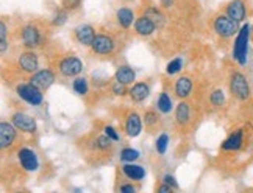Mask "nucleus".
Here are the masks:
<instances>
[{
  "label": "nucleus",
  "mask_w": 253,
  "mask_h": 193,
  "mask_svg": "<svg viewBox=\"0 0 253 193\" xmlns=\"http://www.w3.org/2000/svg\"><path fill=\"white\" fill-rule=\"evenodd\" d=\"M116 17H118V22L122 28H130L133 21H134V14L130 8H121L116 13Z\"/></svg>",
  "instance_id": "obj_22"
},
{
  "label": "nucleus",
  "mask_w": 253,
  "mask_h": 193,
  "mask_svg": "<svg viewBox=\"0 0 253 193\" xmlns=\"http://www.w3.org/2000/svg\"><path fill=\"white\" fill-rule=\"evenodd\" d=\"M16 92L24 101L30 103L33 106H40L42 103V100H44L41 89L36 88V86H33L32 83L30 84H19L16 88Z\"/></svg>",
  "instance_id": "obj_4"
},
{
  "label": "nucleus",
  "mask_w": 253,
  "mask_h": 193,
  "mask_svg": "<svg viewBox=\"0 0 253 193\" xmlns=\"http://www.w3.org/2000/svg\"><path fill=\"white\" fill-rule=\"evenodd\" d=\"M19 67L27 73L38 72V67H40L38 55L35 52H24L21 56H19Z\"/></svg>",
  "instance_id": "obj_10"
},
{
  "label": "nucleus",
  "mask_w": 253,
  "mask_h": 193,
  "mask_svg": "<svg viewBox=\"0 0 253 193\" xmlns=\"http://www.w3.org/2000/svg\"><path fill=\"white\" fill-rule=\"evenodd\" d=\"M72 89L79 94V95H86L89 91V86H87V80L84 78H75L72 83Z\"/></svg>",
  "instance_id": "obj_25"
},
{
  "label": "nucleus",
  "mask_w": 253,
  "mask_h": 193,
  "mask_svg": "<svg viewBox=\"0 0 253 193\" xmlns=\"http://www.w3.org/2000/svg\"><path fill=\"white\" fill-rule=\"evenodd\" d=\"M138 158H139V151L138 150L124 148L121 151V161H124V162H134Z\"/></svg>",
  "instance_id": "obj_26"
},
{
  "label": "nucleus",
  "mask_w": 253,
  "mask_h": 193,
  "mask_svg": "<svg viewBox=\"0 0 253 193\" xmlns=\"http://www.w3.org/2000/svg\"><path fill=\"white\" fill-rule=\"evenodd\" d=\"M122 193H134L136 192V189L133 187V186H130V184H125V186H121V189H119Z\"/></svg>",
  "instance_id": "obj_38"
},
{
  "label": "nucleus",
  "mask_w": 253,
  "mask_h": 193,
  "mask_svg": "<svg viewBox=\"0 0 253 193\" xmlns=\"http://www.w3.org/2000/svg\"><path fill=\"white\" fill-rule=\"evenodd\" d=\"M249 36H250V27L246 24L239 28L235 45H233V58L244 65L247 63V53H249Z\"/></svg>",
  "instance_id": "obj_1"
},
{
  "label": "nucleus",
  "mask_w": 253,
  "mask_h": 193,
  "mask_svg": "<svg viewBox=\"0 0 253 193\" xmlns=\"http://www.w3.org/2000/svg\"><path fill=\"white\" fill-rule=\"evenodd\" d=\"M16 127L14 123L2 122L0 123V147L3 150L9 148L16 140Z\"/></svg>",
  "instance_id": "obj_9"
},
{
  "label": "nucleus",
  "mask_w": 253,
  "mask_h": 193,
  "mask_svg": "<svg viewBox=\"0 0 253 193\" xmlns=\"http://www.w3.org/2000/svg\"><path fill=\"white\" fill-rule=\"evenodd\" d=\"M17 159L25 171H36L40 168V161H38L36 153L30 148H21L17 153Z\"/></svg>",
  "instance_id": "obj_6"
},
{
  "label": "nucleus",
  "mask_w": 253,
  "mask_h": 193,
  "mask_svg": "<svg viewBox=\"0 0 253 193\" xmlns=\"http://www.w3.org/2000/svg\"><path fill=\"white\" fill-rule=\"evenodd\" d=\"M158 192H160V193H170V192H172V187H170L169 184H166V182H164L163 186L158 187Z\"/></svg>",
  "instance_id": "obj_39"
},
{
  "label": "nucleus",
  "mask_w": 253,
  "mask_h": 193,
  "mask_svg": "<svg viewBox=\"0 0 253 193\" xmlns=\"http://www.w3.org/2000/svg\"><path fill=\"white\" fill-rule=\"evenodd\" d=\"M111 139L106 136H100V137H97V140H95V147L99 148V150H102V151H105V150H110L111 148Z\"/></svg>",
  "instance_id": "obj_30"
},
{
  "label": "nucleus",
  "mask_w": 253,
  "mask_h": 193,
  "mask_svg": "<svg viewBox=\"0 0 253 193\" xmlns=\"http://www.w3.org/2000/svg\"><path fill=\"white\" fill-rule=\"evenodd\" d=\"M66 21H67V13L64 11V9H58L53 16V19H52V24L60 27V25H64Z\"/></svg>",
  "instance_id": "obj_31"
},
{
  "label": "nucleus",
  "mask_w": 253,
  "mask_h": 193,
  "mask_svg": "<svg viewBox=\"0 0 253 193\" xmlns=\"http://www.w3.org/2000/svg\"><path fill=\"white\" fill-rule=\"evenodd\" d=\"M82 5V0H63V6L66 9H77Z\"/></svg>",
  "instance_id": "obj_35"
},
{
  "label": "nucleus",
  "mask_w": 253,
  "mask_h": 193,
  "mask_svg": "<svg viewBox=\"0 0 253 193\" xmlns=\"http://www.w3.org/2000/svg\"><path fill=\"white\" fill-rule=\"evenodd\" d=\"M230 91L233 96L241 101H246L250 98V86L246 78V75H242L241 72H235L230 78Z\"/></svg>",
  "instance_id": "obj_2"
},
{
  "label": "nucleus",
  "mask_w": 253,
  "mask_h": 193,
  "mask_svg": "<svg viewBox=\"0 0 253 193\" xmlns=\"http://www.w3.org/2000/svg\"><path fill=\"white\" fill-rule=\"evenodd\" d=\"M122 171H124V175L131 181H141L145 178V170L141 165H136L133 162H126L122 167Z\"/></svg>",
  "instance_id": "obj_18"
},
{
  "label": "nucleus",
  "mask_w": 253,
  "mask_h": 193,
  "mask_svg": "<svg viewBox=\"0 0 253 193\" xmlns=\"http://www.w3.org/2000/svg\"><path fill=\"white\" fill-rule=\"evenodd\" d=\"M150 94V88L145 83H136L133 88L130 89V96H131V100L133 101H144L145 98L149 96Z\"/></svg>",
  "instance_id": "obj_20"
},
{
  "label": "nucleus",
  "mask_w": 253,
  "mask_h": 193,
  "mask_svg": "<svg viewBox=\"0 0 253 193\" xmlns=\"http://www.w3.org/2000/svg\"><path fill=\"white\" fill-rule=\"evenodd\" d=\"M30 83L33 86H36V88H40L41 91H45L55 83V73L52 70H48V69L38 70V72H35L32 75Z\"/></svg>",
  "instance_id": "obj_7"
},
{
  "label": "nucleus",
  "mask_w": 253,
  "mask_h": 193,
  "mask_svg": "<svg viewBox=\"0 0 253 193\" xmlns=\"http://www.w3.org/2000/svg\"><path fill=\"white\" fill-rule=\"evenodd\" d=\"M163 182H166V184H169L172 189H178V182L175 181V178H173L172 175H164Z\"/></svg>",
  "instance_id": "obj_37"
},
{
  "label": "nucleus",
  "mask_w": 253,
  "mask_h": 193,
  "mask_svg": "<svg viewBox=\"0 0 253 193\" xmlns=\"http://www.w3.org/2000/svg\"><path fill=\"white\" fill-rule=\"evenodd\" d=\"M95 36L97 34H95L94 28L91 25H80V27L75 28V37L82 45H89L91 47Z\"/></svg>",
  "instance_id": "obj_17"
},
{
  "label": "nucleus",
  "mask_w": 253,
  "mask_h": 193,
  "mask_svg": "<svg viewBox=\"0 0 253 193\" xmlns=\"http://www.w3.org/2000/svg\"><path fill=\"white\" fill-rule=\"evenodd\" d=\"M144 120H145V125H147V127H153L155 123H158V115L153 111H147L144 114Z\"/></svg>",
  "instance_id": "obj_33"
},
{
  "label": "nucleus",
  "mask_w": 253,
  "mask_h": 193,
  "mask_svg": "<svg viewBox=\"0 0 253 193\" xmlns=\"http://www.w3.org/2000/svg\"><path fill=\"white\" fill-rule=\"evenodd\" d=\"M173 2H175V0H161V6L163 8H169V6L173 5Z\"/></svg>",
  "instance_id": "obj_40"
},
{
  "label": "nucleus",
  "mask_w": 253,
  "mask_h": 193,
  "mask_svg": "<svg viewBox=\"0 0 253 193\" xmlns=\"http://www.w3.org/2000/svg\"><path fill=\"white\" fill-rule=\"evenodd\" d=\"M181 67H183V61H181V58H175V60H172L168 67H166V72L168 75H175V73H178L181 70Z\"/></svg>",
  "instance_id": "obj_28"
},
{
  "label": "nucleus",
  "mask_w": 253,
  "mask_h": 193,
  "mask_svg": "<svg viewBox=\"0 0 253 193\" xmlns=\"http://www.w3.org/2000/svg\"><path fill=\"white\" fill-rule=\"evenodd\" d=\"M105 134L108 136L113 142H118L121 137H119V134H118V131H116L113 127H105Z\"/></svg>",
  "instance_id": "obj_34"
},
{
  "label": "nucleus",
  "mask_w": 253,
  "mask_h": 193,
  "mask_svg": "<svg viewBox=\"0 0 253 193\" xmlns=\"http://www.w3.org/2000/svg\"><path fill=\"white\" fill-rule=\"evenodd\" d=\"M227 14L238 24L244 21L247 16V8L244 0H233V2H230L227 5Z\"/></svg>",
  "instance_id": "obj_13"
},
{
  "label": "nucleus",
  "mask_w": 253,
  "mask_h": 193,
  "mask_svg": "<svg viewBox=\"0 0 253 193\" xmlns=\"http://www.w3.org/2000/svg\"><path fill=\"white\" fill-rule=\"evenodd\" d=\"M125 84H122V83H119V81H116L114 84H113V88H111V91H113V94L114 95H124L125 94V88H124Z\"/></svg>",
  "instance_id": "obj_36"
},
{
  "label": "nucleus",
  "mask_w": 253,
  "mask_h": 193,
  "mask_svg": "<svg viewBox=\"0 0 253 193\" xmlns=\"http://www.w3.org/2000/svg\"><path fill=\"white\" fill-rule=\"evenodd\" d=\"M116 81H119L122 84H131L136 78V73L131 67L128 65H121L118 70H116V75H114Z\"/></svg>",
  "instance_id": "obj_21"
},
{
  "label": "nucleus",
  "mask_w": 253,
  "mask_h": 193,
  "mask_svg": "<svg viewBox=\"0 0 253 193\" xmlns=\"http://www.w3.org/2000/svg\"><path fill=\"white\" fill-rule=\"evenodd\" d=\"M6 24L2 22L0 24V50H2V55L6 52Z\"/></svg>",
  "instance_id": "obj_32"
},
{
  "label": "nucleus",
  "mask_w": 253,
  "mask_h": 193,
  "mask_svg": "<svg viewBox=\"0 0 253 193\" xmlns=\"http://www.w3.org/2000/svg\"><path fill=\"white\" fill-rule=\"evenodd\" d=\"M125 131H126V136L130 137H138L141 131H142V122L141 117L136 112H131L128 115V119L125 122Z\"/></svg>",
  "instance_id": "obj_16"
},
{
  "label": "nucleus",
  "mask_w": 253,
  "mask_h": 193,
  "mask_svg": "<svg viewBox=\"0 0 253 193\" xmlns=\"http://www.w3.org/2000/svg\"><path fill=\"white\" fill-rule=\"evenodd\" d=\"M175 119H177L178 125H186L191 119V108L186 101H181L177 106V111H175Z\"/></svg>",
  "instance_id": "obj_23"
},
{
  "label": "nucleus",
  "mask_w": 253,
  "mask_h": 193,
  "mask_svg": "<svg viewBox=\"0 0 253 193\" xmlns=\"http://www.w3.org/2000/svg\"><path fill=\"white\" fill-rule=\"evenodd\" d=\"M212 27H214V32H216L220 37H231L239 32L238 22L233 21L228 14H219L216 19H214Z\"/></svg>",
  "instance_id": "obj_3"
},
{
  "label": "nucleus",
  "mask_w": 253,
  "mask_h": 193,
  "mask_svg": "<svg viewBox=\"0 0 253 193\" xmlns=\"http://www.w3.org/2000/svg\"><path fill=\"white\" fill-rule=\"evenodd\" d=\"M91 48L97 55H110L114 50V41L106 34H97L91 44Z\"/></svg>",
  "instance_id": "obj_8"
},
{
  "label": "nucleus",
  "mask_w": 253,
  "mask_h": 193,
  "mask_svg": "<svg viewBox=\"0 0 253 193\" xmlns=\"http://www.w3.org/2000/svg\"><path fill=\"white\" fill-rule=\"evenodd\" d=\"M134 30L139 36H150L157 30V24H155L149 16H142L134 21Z\"/></svg>",
  "instance_id": "obj_14"
},
{
  "label": "nucleus",
  "mask_w": 253,
  "mask_h": 193,
  "mask_svg": "<svg viewBox=\"0 0 253 193\" xmlns=\"http://www.w3.org/2000/svg\"><path fill=\"white\" fill-rule=\"evenodd\" d=\"M13 123L17 129H21L24 132H35L36 131V122L33 117L27 115L24 112H16L13 114Z\"/></svg>",
  "instance_id": "obj_11"
},
{
  "label": "nucleus",
  "mask_w": 253,
  "mask_h": 193,
  "mask_svg": "<svg viewBox=\"0 0 253 193\" xmlns=\"http://www.w3.org/2000/svg\"><path fill=\"white\" fill-rule=\"evenodd\" d=\"M22 42L27 48H35L41 44V33L33 25H25L22 28Z\"/></svg>",
  "instance_id": "obj_12"
},
{
  "label": "nucleus",
  "mask_w": 253,
  "mask_h": 193,
  "mask_svg": "<svg viewBox=\"0 0 253 193\" xmlns=\"http://www.w3.org/2000/svg\"><path fill=\"white\" fill-rule=\"evenodd\" d=\"M210 101H211L212 106H216V108H220V106L225 103V94H223V91H220V89H216V91L211 94Z\"/></svg>",
  "instance_id": "obj_27"
},
{
  "label": "nucleus",
  "mask_w": 253,
  "mask_h": 193,
  "mask_svg": "<svg viewBox=\"0 0 253 193\" xmlns=\"http://www.w3.org/2000/svg\"><path fill=\"white\" fill-rule=\"evenodd\" d=\"M168 145H169V136L168 134H161V136L157 139V151L160 154H164L168 151Z\"/></svg>",
  "instance_id": "obj_29"
},
{
  "label": "nucleus",
  "mask_w": 253,
  "mask_h": 193,
  "mask_svg": "<svg viewBox=\"0 0 253 193\" xmlns=\"http://www.w3.org/2000/svg\"><path fill=\"white\" fill-rule=\"evenodd\" d=\"M191 91H192V80L189 76H180L177 83H175V94H177V96L186 98V96H189Z\"/></svg>",
  "instance_id": "obj_19"
},
{
  "label": "nucleus",
  "mask_w": 253,
  "mask_h": 193,
  "mask_svg": "<svg viewBox=\"0 0 253 193\" xmlns=\"http://www.w3.org/2000/svg\"><path fill=\"white\" fill-rule=\"evenodd\" d=\"M242 143H244V132L242 129H238L235 132H231L230 136L223 140L222 143V150L225 151H236L242 147Z\"/></svg>",
  "instance_id": "obj_15"
},
{
  "label": "nucleus",
  "mask_w": 253,
  "mask_h": 193,
  "mask_svg": "<svg viewBox=\"0 0 253 193\" xmlns=\"http://www.w3.org/2000/svg\"><path fill=\"white\" fill-rule=\"evenodd\" d=\"M157 104H158V109H160L163 114H169V112L172 111V100H170V96H169L166 92H163V94L160 95V98H158Z\"/></svg>",
  "instance_id": "obj_24"
},
{
  "label": "nucleus",
  "mask_w": 253,
  "mask_h": 193,
  "mask_svg": "<svg viewBox=\"0 0 253 193\" xmlns=\"http://www.w3.org/2000/svg\"><path fill=\"white\" fill-rule=\"evenodd\" d=\"M60 73L63 76H67V78H71V76H77L80 75L82 70H83V63L80 58L77 56H67L64 60L60 63Z\"/></svg>",
  "instance_id": "obj_5"
}]
</instances>
